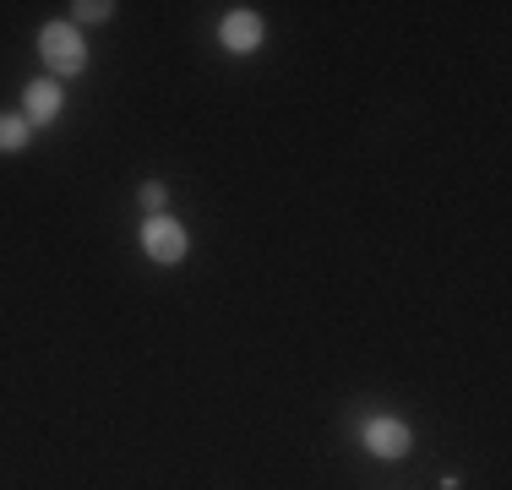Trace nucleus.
I'll use <instances>...</instances> for the list:
<instances>
[{"instance_id": "1", "label": "nucleus", "mask_w": 512, "mask_h": 490, "mask_svg": "<svg viewBox=\"0 0 512 490\" xmlns=\"http://www.w3.org/2000/svg\"><path fill=\"white\" fill-rule=\"evenodd\" d=\"M39 55H44V66H50L55 77H77V71L88 66V49H82V33L71 28V22H50V28L39 33Z\"/></svg>"}, {"instance_id": "2", "label": "nucleus", "mask_w": 512, "mask_h": 490, "mask_svg": "<svg viewBox=\"0 0 512 490\" xmlns=\"http://www.w3.org/2000/svg\"><path fill=\"white\" fill-rule=\"evenodd\" d=\"M142 245H148V256H153V262L175 267L180 256H186V229H180L175 218L153 213V218H148V229H142Z\"/></svg>"}, {"instance_id": "3", "label": "nucleus", "mask_w": 512, "mask_h": 490, "mask_svg": "<svg viewBox=\"0 0 512 490\" xmlns=\"http://www.w3.org/2000/svg\"><path fill=\"white\" fill-rule=\"evenodd\" d=\"M365 447H371L376 458H404L409 452V425L404 420H371L365 425Z\"/></svg>"}, {"instance_id": "4", "label": "nucleus", "mask_w": 512, "mask_h": 490, "mask_svg": "<svg viewBox=\"0 0 512 490\" xmlns=\"http://www.w3.org/2000/svg\"><path fill=\"white\" fill-rule=\"evenodd\" d=\"M224 44L240 49V55L256 49V44H262V17H256V11H229V17H224Z\"/></svg>"}, {"instance_id": "5", "label": "nucleus", "mask_w": 512, "mask_h": 490, "mask_svg": "<svg viewBox=\"0 0 512 490\" xmlns=\"http://www.w3.org/2000/svg\"><path fill=\"white\" fill-rule=\"evenodd\" d=\"M22 98H28V120H55L60 115V88H55V82H28V93H22Z\"/></svg>"}, {"instance_id": "6", "label": "nucleus", "mask_w": 512, "mask_h": 490, "mask_svg": "<svg viewBox=\"0 0 512 490\" xmlns=\"http://www.w3.org/2000/svg\"><path fill=\"white\" fill-rule=\"evenodd\" d=\"M22 142H28V120H17V115H0V153H17Z\"/></svg>"}, {"instance_id": "7", "label": "nucleus", "mask_w": 512, "mask_h": 490, "mask_svg": "<svg viewBox=\"0 0 512 490\" xmlns=\"http://www.w3.org/2000/svg\"><path fill=\"white\" fill-rule=\"evenodd\" d=\"M109 11H115L109 0H82V6H77V22H104Z\"/></svg>"}, {"instance_id": "8", "label": "nucleus", "mask_w": 512, "mask_h": 490, "mask_svg": "<svg viewBox=\"0 0 512 490\" xmlns=\"http://www.w3.org/2000/svg\"><path fill=\"white\" fill-rule=\"evenodd\" d=\"M142 207H148V213H158V207H164V186H158V180H148V186H142Z\"/></svg>"}]
</instances>
